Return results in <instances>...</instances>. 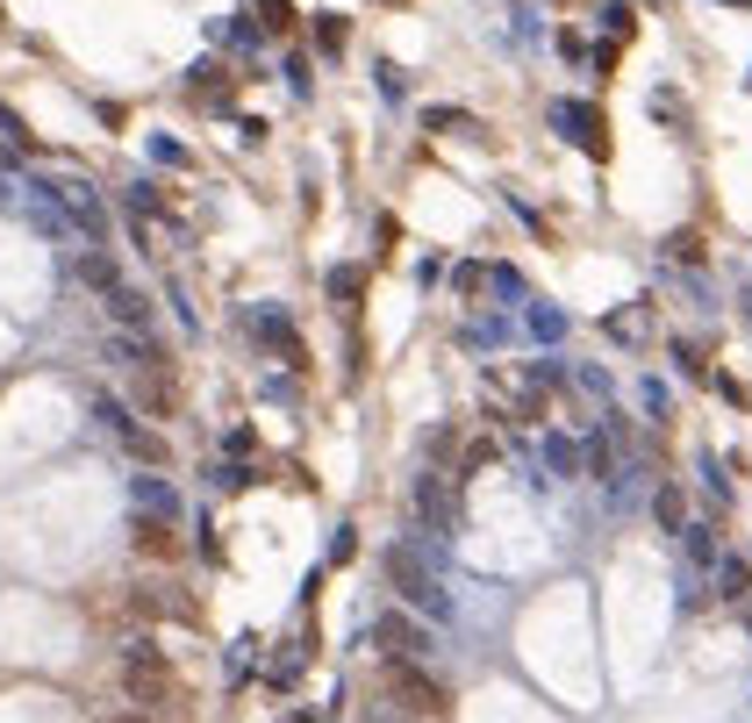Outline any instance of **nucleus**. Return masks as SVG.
Listing matches in <instances>:
<instances>
[{"mask_svg":"<svg viewBox=\"0 0 752 723\" xmlns=\"http://www.w3.org/2000/svg\"><path fill=\"white\" fill-rule=\"evenodd\" d=\"M387 580H395V595L409 601V609H424V616H451V595H445V580L430 574V566L416 559L409 545H395V552H387Z\"/></svg>","mask_w":752,"mask_h":723,"instance_id":"obj_1","label":"nucleus"},{"mask_svg":"<svg viewBox=\"0 0 752 723\" xmlns=\"http://www.w3.org/2000/svg\"><path fill=\"white\" fill-rule=\"evenodd\" d=\"M123 688H129V702L137 710H158V702H173V667H165V652L150 638H137L123 652Z\"/></svg>","mask_w":752,"mask_h":723,"instance_id":"obj_2","label":"nucleus"},{"mask_svg":"<svg viewBox=\"0 0 752 723\" xmlns=\"http://www.w3.org/2000/svg\"><path fill=\"white\" fill-rule=\"evenodd\" d=\"M387 681H395V702H401V710H416L424 723H445V716H451V695L430 681L424 667H416V659H395V667H387Z\"/></svg>","mask_w":752,"mask_h":723,"instance_id":"obj_3","label":"nucleus"},{"mask_svg":"<svg viewBox=\"0 0 752 723\" xmlns=\"http://www.w3.org/2000/svg\"><path fill=\"white\" fill-rule=\"evenodd\" d=\"M409 509L424 516V531H438V537L451 531V523H459V509H451V488H445L438 473H424V480L409 488Z\"/></svg>","mask_w":752,"mask_h":723,"instance_id":"obj_4","label":"nucleus"},{"mask_svg":"<svg viewBox=\"0 0 752 723\" xmlns=\"http://www.w3.org/2000/svg\"><path fill=\"white\" fill-rule=\"evenodd\" d=\"M373 638H380L395 659H424V652H430V630H424V624H409L401 609H387L380 624H373Z\"/></svg>","mask_w":752,"mask_h":723,"instance_id":"obj_5","label":"nucleus"},{"mask_svg":"<svg viewBox=\"0 0 752 723\" xmlns=\"http://www.w3.org/2000/svg\"><path fill=\"white\" fill-rule=\"evenodd\" d=\"M129 545H137L144 559H179V531H173V516H150V509H144V516L129 523Z\"/></svg>","mask_w":752,"mask_h":723,"instance_id":"obj_6","label":"nucleus"},{"mask_svg":"<svg viewBox=\"0 0 752 723\" xmlns=\"http://www.w3.org/2000/svg\"><path fill=\"white\" fill-rule=\"evenodd\" d=\"M552 123H560L566 137L581 144V150H595V158H602V150H609V123H602L595 108H574V101H566V108H552Z\"/></svg>","mask_w":752,"mask_h":723,"instance_id":"obj_7","label":"nucleus"},{"mask_svg":"<svg viewBox=\"0 0 752 723\" xmlns=\"http://www.w3.org/2000/svg\"><path fill=\"white\" fill-rule=\"evenodd\" d=\"M108 315H115V323H123V329H137V337H144V329H150V308H144V294H108Z\"/></svg>","mask_w":752,"mask_h":723,"instance_id":"obj_8","label":"nucleus"},{"mask_svg":"<svg viewBox=\"0 0 752 723\" xmlns=\"http://www.w3.org/2000/svg\"><path fill=\"white\" fill-rule=\"evenodd\" d=\"M80 280H86V287H101V294H123V273H115V259H101V251H86V259H80Z\"/></svg>","mask_w":752,"mask_h":723,"instance_id":"obj_9","label":"nucleus"},{"mask_svg":"<svg viewBox=\"0 0 752 723\" xmlns=\"http://www.w3.org/2000/svg\"><path fill=\"white\" fill-rule=\"evenodd\" d=\"M115 437L129 444V459H144V465H165V437H150V430H137V423H129V430H115Z\"/></svg>","mask_w":752,"mask_h":723,"instance_id":"obj_10","label":"nucleus"},{"mask_svg":"<svg viewBox=\"0 0 752 723\" xmlns=\"http://www.w3.org/2000/svg\"><path fill=\"white\" fill-rule=\"evenodd\" d=\"M681 552H688L696 566H710V559H717V531H710V523H688V531H681Z\"/></svg>","mask_w":752,"mask_h":723,"instance_id":"obj_11","label":"nucleus"},{"mask_svg":"<svg viewBox=\"0 0 752 723\" xmlns=\"http://www.w3.org/2000/svg\"><path fill=\"white\" fill-rule=\"evenodd\" d=\"M717 587H724L731 601H745V587H752V574H745V559H717Z\"/></svg>","mask_w":752,"mask_h":723,"instance_id":"obj_12","label":"nucleus"},{"mask_svg":"<svg viewBox=\"0 0 752 723\" xmlns=\"http://www.w3.org/2000/svg\"><path fill=\"white\" fill-rule=\"evenodd\" d=\"M659 523H667L673 537L688 531V516H681V488H659Z\"/></svg>","mask_w":752,"mask_h":723,"instance_id":"obj_13","label":"nucleus"},{"mask_svg":"<svg viewBox=\"0 0 752 723\" xmlns=\"http://www.w3.org/2000/svg\"><path fill=\"white\" fill-rule=\"evenodd\" d=\"M259 22L273 29V36H288V29H294V8H288V0H259Z\"/></svg>","mask_w":752,"mask_h":723,"instance_id":"obj_14","label":"nucleus"},{"mask_svg":"<svg viewBox=\"0 0 752 723\" xmlns=\"http://www.w3.org/2000/svg\"><path fill=\"white\" fill-rule=\"evenodd\" d=\"M424 123H430V129H459V137H473V129H480L473 115H459V108H430Z\"/></svg>","mask_w":752,"mask_h":723,"instance_id":"obj_15","label":"nucleus"},{"mask_svg":"<svg viewBox=\"0 0 752 723\" xmlns=\"http://www.w3.org/2000/svg\"><path fill=\"white\" fill-rule=\"evenodd\" d=\"M259 337H265V344H273V352H294V329H288V323H280V315H259Z\"/></svg>","mask_w":752,"mask_h":723,"instance_id":"obj_16","label":"nucleus"},{"mask_svg":"<svg viewBox=\"0 0 752 723\" xmlns=\"http://www.w3.org/2000/svg\"><path fill=\"white\" fill-rule=\"evenodd\" d=\"M315 22H323L315 43H323V51H344V14H315Z\"/></svg>","mask_w":752,"mask_h":723,"instance_id":"obj_17","label":"nucleus"},{"mask_svg":"<svg viewBox=\"0 0 752 723\" xmlns=\"http://www.w3.org/2000/svg\"><path fill=\"white\" fill-rule=\"evenodd\" d=\"M358 287H366V280H358L352 265H344V273H330V301H358Z\"/></svg>","mask_w":752,"mask_h":723,"instance_id":"obj_18","label":"nucleus"},{"mask_svg":"<svg viewBox=\"0 0 752 723\" xmlns=\"http://www.w3.org/2000/svg\"><path fill=\"white\" fill-rule=\"evenodd\" d=\"M0 137H8V144H22V150H29V123H22V115H14V108H0Z\"/></svg>","mask_w":752,"mask_h":723,"instance_id":"obj_19","label":"nucleus"},{"mask_svg":"<svg viewBox=\"0 0 752 723\" xmlns=\"http://www.w3.org/2000/svg\"><path fill=\"white\" fill-rule=\"evenodd\" d=\"M545 451H552V465H560V473H574V465H581V451H574V444H566V437H552V444H545Z\"/></svg>","mask_w":752,"mask_h":723,"instance_id":"obj_20","label":"nucleus"},{"mask_svg":"<svg viewBox=\"0 0 752 723\" xmlns=\"http://www.w3.org/2000/svg\"><path fill=\"white\" fill-rule=\"evenodd\" d=\"M288 723H315V716H309V710H294V716H288Z\"/></svg>","mask_w":752,"mask_h":723,"instance_id":"obj_21","label":"nucleus"},{"mask_svg":"<svg viewBox=\"0 0 752 723\" xmlns=\"http://www.w3.org/2000/svg\"><path fill=\"white\" fill-rule=\"evenodd\" d=\"M115 723H150V716H144V710H137V716H115Z\"/></svg>","mask_w":752,"mask_h":723,"instance_id":"obj_22","label":"nucleus"},{"mask_svg":"<svg viewBox=\"0 0 752 723\" xmlns=\"http://www.w3.org/2000/svg\"><path fill=\"white\" fill-rule=\"evenodd\" d=\"M724 8H745V0H724Z\"/></svg>","mask_w":752,"mask_h":723,"instance_id":"obj_23","label":"nucleus"},{"mask_svg":"<svg viewBox=\"0 0 752 723\" xmlns=\"http://www.w3.org/2000/svg\"><path fill=\"white\" fill-rule=\"evenodd\" d=\"M745 624H752V601H745Z\"/></svg>","mask_w":752,"mask_h":723,"instance_id":"obj_24","label":"nucleus"},{"mask_svg":"<svg viewBox=\"0 0 752 723\" xmlns=\"http://www.w3.org/2000/svg\"><path fill=\"white\" fill-rule=\"evenodd\" d=\"M0 29H8V14H0Z\"/></svg>","mask_w":752,"mask_h":723,"instance_id":"obj_25","label":"nucleus"}]
</instances>
